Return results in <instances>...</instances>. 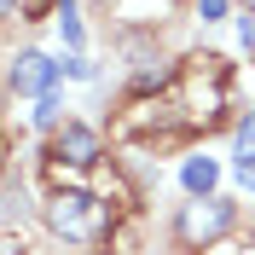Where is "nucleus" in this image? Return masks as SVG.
Listing matches in <instances>:
<instances>
[{
    "instance_id": "f257e3e1",
    "label": "nucleus",
    "mask_w": 255,
    "mask_h": 255,
    "mask_svg": "<svg viewBox=\"0 0 255 255\" xmlns=\"http://www.w3.org/2000/svg\"><path fill=\"white\" fill-rule=\"evenodd\" d=\"M226 111H232V64L221 52H191L157 87V99H145V105H133L122 116V133H139V139H191V133L226 128Z\"/></svg>"
},
{
    "instance_id": "9d476101",
    "label": "nucleus",
    "mask_w": 255,
    "mask_h": 255,
    "mask_svg": "<svg viewBox=\"0 0 255 255\" xmlns=\"http://www.w3.org/2000/svg\"><path fill=\"white\" fill-rule=\"evenodd\" d=\"M0 255H29V244L17 238V232H0Z\"/></svg>"
},
{
    "instance_id": "0eeeda50",
    "label": "nucleus",
    "mask_w": 255,
    "mask_h": 255,
    "mask_svg": "<svg viewBox=\"0 0 255 255\" xmlns=\"http://www.w3.org/2000/svg\"><path fill=\"white\" fill-rule=\"evenodd\" d=\"M64 41H70V47H81V17H76V6H70V0H64Z\"/></svg>"
},
{
    "instance_id": "f03ea898",
    "label": "nucleus",
    "mask_w": 255,
    "mask_h": 255,
    "mask_svg": "<svg viewBox=\"0 0 255 255\" xmlns=\"http://www.w3.org/2000/svg\"><path fill=\"white\" fill-rule=\"evenodd\" d=\"M41 221L64 244H99V238H111L116 215H111V203H99L87 191H52L47 203H41Z\"/></svg>"
},
{
    "instance_id": "1a4fd4ad",
    "label": "nucleus",
    "mask_w": 255,
    "mask_h": 255,
    "mask_svg": "<svg viewBox=\"0 0 255 255\" xmlns=\"http://www.w3.org/2000/svg\"><path fill=\"white\" fill-rule=\"evenodd\" d=\"M197 17H203V23H221V17H226V0H197Z\"/></svg>"
},
{
    "instance_id": "6e6552de",
    "label": "nucleus",
    "mask_w": 255,
    "mask_h": 255,
    "mask_svg": "<svg viewBox=\"0 0 255 255\" xmlns=\"http://www.w3.org/2000/svg\"><path fill=\"white\" fill-rule=\"evenodd\" d=\"M35 128H58V99H41V105H35Z\"/></svg>"
},
{
    "instance_id": "7ed1b4c3",
    "label": "nucleus",
    "mask_w": 255,
    "mask_h": 255,
    "mask_svg": "<svg viewBox=\"0 0 255 255\" xmlns=\"http://www.w3.org/2000/svg\"><path fill=\"white\" fill-rule=\"evenodd\" d=\"M232 226H238L232 197H191V203H180V215H174V244L180 250H215Z\"/></svg>"
},
{
    "instance_id": "f8f14e48",
    "label": "nucleus",
    "mask_w": 255,
    "mask_h": 255,
    "mask_svg": "<svg viewBox=\"0 0 255 255\" xmlns=\"http://www.w3.org/2000/svg\"><path fill=\"white\" fill-rule=\"evenodd\" d=\"M17 12V0H0V17H12Z\"/></svg>"
},
{
    "instance_id": "423d86ee",
    "label": "nucleus",
    "mask_w": 255,
    "mask_h": 255,
    "mask_svg": "<svg viewBox=\"0 0 255 255\" xmlns=\"http://www.w3.org/2000/svg\"><path fill=\"white\" fill-rule=\"evenodd\" d=\"M180 180H186V191H191V197H215V180H221V168H215L209 157H191Z\"/></svg>"
},
{
    "instance_id": "20e7f679",
    "label": "nucleus",
    "mask_w": 255,
    "mask_h": 255,
    "mask_svg": "<svg viewBox=\"0 0 255 255\" xmlns=\"http://www.w3.org/2000/svg\"><path fill=\"white\" fill-rule=\"evenodd\" d=\"M52 157H64L70 168H93V162L105 157V139H99V128H87V122H64L58 133H52Z\"/></svg>"
},
{
    "instance_id": "39448f33",
    "label": "nucleus",
    "mask_w": 255,
    "mask_h": 255,
    "mask_svg": "<svg viewBox=\"0 0 255 255\" xmlns=\"http://www.w3.org/2000/svg\"><path fill=\"white\" fill-rule=\"evenodd\" d=\"M64 64H52L47 52H17L12 58V93H35V99H47L52 93V81H58Z\"/></svg>"
},
{
    "instance_id": "ddd939ff",
    "label": "nucleus",
    "mask_w": 255,
    "mask_h": 255,
    "mask_svg": "<svg viewBox=\"0 0 255 255\" xmlns=\"http://www.w3.org/2000/svg\"><path fill=\"white\" fill-rule=\"evenodd\" d=\"M250 250H255V226H250Z\"/></svg>"
},
{
    "instance_id": "9b49d317",
    "label": "nucleus",
    "mask_w": 255,
    "mask_h": 255,
    "mask_svg": "<svg viewBox=\"0 0 255 255\" xmlns=\"http://www.w3.org/2000/svg\"><path fill=\"white\" fill-rule=\"evenodd\" d=\"M52 6H58V0H23V12H29V17H47Z\"/></svg>"
}]
</instances>
